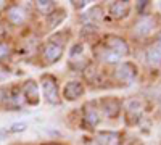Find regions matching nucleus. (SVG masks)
<instances>
[{"label":"nucleus","instance_id":"f257e3e1","mask_svg":"<svg viewBox=\"0 0 161 145\" xmlns=\"http://www.w3.org/2000/svg\"><path fill=\"white\" fill-rule=\"evenodd\" d=\"M42 89H44V95H45V100L50 103V105H58L60 102V94H58V86H57V81L53 76H44L42 77Z\"/></svg>","mask_w":161,"mask_h":145},{"label":"nucleus","instance_id":"f03ea898","mask_svg":"<svg viewBox=\"0 0 161 145\" xmlns=\"http://www.w3.org/2000/svg\"><path fill=\"white\" fill-rule=\"evenodd\" d=\"M105 45H106L108 50L114 52V53L119 55V57H124V55L129 53V47H127L126 41L123 37H119V36H108V37H106Z\"/></svg>","mask_w":161,"mask_h":145},{"label":"nucleus","instance_id":"7ed1b4c3","mask_svg":"<svg viewBox=\"0 0 161 145\" xmlns=\"http://www.w3.org/2000/svg\"><path fill=\"white\" fill-rule=\"evenodd\" d=\"M136 76H137V70L132 63H123L116 68V77L124 84H130L136 79Z\"/></svg>","mask_w":161,"mask_h":145},{"label":"nucleus","instance_id":"20e7f679","mask_svg":"<svg viewBox=\"0 0 161 145\" xmlns=\"http://www.w3.org/2000/svg\"><path fill=\"white\" fill-rule=\"evenodd\" d=\"M63 53V45L55 42V41H50L45 47H44V60L47 63H55L61 58Z\"/></svg>","mask_w":161,"mask_h":145},{"label":"nucleus","instance_id":"39448f33","mask_svg":"<svg viewBox=\"0 0 161 145\" xmlns=\"http://www.w3.org/2000/svg\"><path fill=\"white\" fill-rule=\"evenodd\" d=\"M64 98L66 100H71V102H74V100H77V98H80L82 97V94H84V86L80 84L79 81H71V82H68L64 86Z\"/></svg>","mask_w":161,"mask_h":145},{"label":"nucleus","instance_id":"423d86ee","mask_svg":"<svg viewBox=\"0 0 161 145\" xmlns=\"http://www.w3.org/2000/svg\"><path fill=\"white\" fill-rule=\"evenodd\" d=\"M23 97L26 98V102L31 105H37L39 103V87L34 81H26L23 86Z\"/></svg>","mask_w":161,"mask_h":145},{"label":"nucleus","instance_id":"0eeeda50","mask_svg":"<svg viewBox=\"0 0 161 145\" xmlns=\"http://www.w3.org/2000/svg\"><path fill=\"white\" fill-rule=\"evenodd\" d=\"M102 110L105 113V116H108V118H116L121 111V102L118 98H103L102 100Z\"/></svg>","mask_w":161,"mask_h":145},{"label":"nucleus","instance_id":"6e6552de","mask_svg":"<svg viewBox=\"0 0 161 145\" xmlns=\"http://www.w3.org/2000/svg\"><path fill=\"white\" fill-rule=\"evenodd\" d=\"M155 28V20L152 16H145L142 20H139L136 23V26H134V31H136L137 36H148L152 32V29Z\"/></svg>","mask_w":161,"mask_h":145},{"label":"nucleus","instance_id":"1a4fd4ad","mask_svg":"<svg viewBox=\"0 0 161 145\" xmlns=\"http://www.w3.org/2000/svg\"><path fill=\"white\" fill-rule=\"evenodd\" d=\"M124 108H126V114H127L129 120H136L137 121L140 118V113H142V103H140V100H137V98L126 100Z\"/></svg>","mask_w":161,"mask_h":145},{"label":"nucleus","instance_id":"9d476101","mask_svg":"<svg viewBox=\"0 0 161 145\" xmlns=\"http://www.w3.org/2000/svg\"><path fill=\"white\" fill-rule=\"evenodd\" d=\"M97 143L98 145H118L119 143V134L114 131H103L97 134Z\"/></svg>","mask_w":161,"mask_h":145},{"label":"nucleus","instance_id":"9b49d317","mask_svg":"<svg viewBox=\"0 0 161 145\" xmlns=\"http://www.w3.org/2000/svg\"><path fill=\"white\" fill-rule=\"evenodd\" d=\"M129 2H111L110 5V13L114 18H126L129 15Z\"/></svg>","mask_w":161,"mask_h":145},{"label":"nucleus","instance_id":"f8f14e48","mask_svg":"<svg viewBox=\"0 0 161 145\" xmlns=\"http://www.w3.org/2000/svg\"><path fill=\"white\" fill-rule=\"evenodd\" d=\"M8 20H10L13 24L19 26V24H23L24 20H26V13H24V10L19 8L18 5L10 7V8H8Z\"/></svg>","mask_w":161,"mask_h":145},{"label":"nucleus","instance_id":"ddd939ff","mask_svg":"<svg viewBox=\"0 0 161 145\" xmlns=\"http://www.w3.org/2000/svg\"><path fill=\"white\" fill-rule=\"evenodd\" d=\"M84 121H86L90 127L97 126V124L100 123V114H98L97 108H93L92 105H87L86 111H84Z\"/></svg>","mask_w":161,"mask_h":145},{"label":"nucleus","instance_id":"4468645a","mask_svg":"<svg viewBox=\"0 0 161 145\" xmlns=\"http://www.w3.org/2000/svg\"><path fill=\"white\" fill-rule=\"evenodd\" d=\"M36 7L42 15H50L55 10V2H52V0H45V2L44 0H39V2H36Z\"/></svg>","mask_w":161,"mask_h":145},{"label":"nucleus","instance_id":"2eb2a0df","mask_svg":"<svg viewBox=\"0 0 161 145\" xmlns=\"http://www.w3.org/2000/svg\"><path fill=\"white\" fill-rule=\"evenodd\" d=\"M98 57L102 58V60H105L106 63H116V61H119V55H116L114 52H111V50H108V48H102L100 52H98Z\"/></svg>","mask_w":161,"mask_h":145},{"label":"nucleus","instance_id":"dca6fc26","mask_svg":"<svg viewBox=\"0 0 161 145\" xmlns=\"http://www.w3.org/2000/svg\"><path fill=\"white\" fill-rule=\"evenodd\" d=\"M102 18H103V11H102L100 7H93L92 10H89L84 15L86 21H100Z\"/></svg>","mask_w":161,"mask_h":145},{"label":"nucleus","instance_id":"f3484780","mask_svg":"<svg viewBox=\"0 0 161 145\" xmlns=\"http://www.w3.org/2000/svg\"><path fill=\"white\" fill-rule=\"evenodd\" d=\"M52 16H48V26L50 28H57V26L64 20V11L60 10V11H55V13H50Z\"/></svg>","mask_w":161,"mask_h":145},{"label":"nucleus","instance_id":"a211bd4d","mask_svg":"<svg viewBox=\"0 0 161 145\" xmlns=\"http://www.w3.org/2000/svg\"><path fill=\"white\" fill-rule=\"evenodd\" d=\"M147 58H148V61H150L152 64H159V63H161V53H159L155 47H152V48L148 50Z\"/></svg>","mask_w":161,"mask_h":145},{"label":"nucleus","instance_id":"6ab92c4d","mask_svg":"<svg viewBox=\"0 0 161 145\" xmlns=\"http://www.w3.org/2000/svg\"><path fill=\"white\" fill-rule=\"evenodd\" d=\"M28 127L26 123H15L11 127H10V132H23V131Z\"/></svg>","mask_w":161,"mask_h":145},{"label":"nucleus","instance_id":"aec40b11","mask_svg":"<svg viewBox=\"0 0 161 145\" xmlns=\"http://www.w3.org/2000/svg\"><path fill=\"white\" fill-rule=\"evenodd\" d=\"M11 100L15 102L16 105H21L23 103V92H19L18 89H15V94H11Z\"/></svg>","mask_w":161,"mask_h":145},{"label":"nucleus","instance_id":"412c9836","mask_svg":"<svg viewBox=\"0 0 161 145\" xmlns=\"http://www.w3.org/2000/svg\"><path fill=\"white\" fill-rule=\"evenodd\" d=\"M84 52V45H74L73 48H71V58H76V57H79L80 53Z\"/></svg>","mask_w":161,"mask_h":145},{"label":"nucleus","instance_id":"4be33fe9","mask_svg":"<svg viewBox=\"0 0 161 145\" xmlns=\"http://www.w3.org/2000/svg\"><path fill=\"white\" fill-rule=\"evenodd\" d=\"M8 53H10V47L7 44H3V42H0V58L7 57Z\"/></svg>","mask_w":161,"mask_h":145},{"label":"nucleus","instance_id":"5701e85b","mask_svg":"<svg viewBox=\"0 0 161 145\" xmlns=\"http://www.w3.org/2000/svg\"><path fill=\"white\" fill-rule=\"evenodd\" d=\"M5 100H7V94H5V90L0 87V105H3Z\"/></svg>","mask_w":161,"mask_h":145},{"label":"nucleus","instance_id":"b1692460","mask_svg":"<svg viewBox=\"0 0 161 145\" xmlns=\"http://www.w3.org/2000/svg\"><path fill=\"white\" fill-rule=\"evenodd\" d=\"M147 7H148V2H137V8L140 13H143V8H147Z\"/></svg>","mask_w":161,"mask_h":145},{"label":"nucleus","instance_id":"393cba45","mask_svg":"<svg viewBox=\"0 0 161 145\" xmlns=\"http://www.w3.org/2000/svg\"><path fill=\"white\" fill-rule=\"evenodd\" d=\"M155 48L159 52V53H161V32L158 34V39H156V44H155Z\"/></svg>","mask_w":161,"mask_h":145},{"label":"nucleus","instance_id":"a878e982","mask_svg":"<svg viewBox=\"0 0 161 145\" xmlns=\"http://www.w3.org/2000/svg\"><path fill=\"white\" fill-rule=\"evenodd\" d=\"M8 136V131L7 129H0V140H3Z\"/></svg>","mask_w":161,"mask_h":145},{"label":"nucleus","instance_id":"bb28decb","mask_svg":"<svg viewBox=\"0 0 161 145\" xmlns=\"http://www.w3.org/2000/svg\"><path fill=\"white\" fill-rule=\"evenodd\" d=\"M73 3H74V7H76V8H82V7H86V3H87V2H73Z\"/></svg>","mask_w":161,"mask_h":145}]
</instances>
